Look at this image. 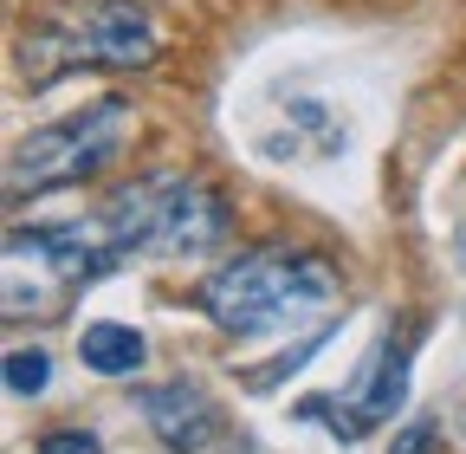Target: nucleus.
I'll list each match as a JSON object with an SVG mask.
<instances>
[{
	"mask_svg": "<svg viewBox=\"0 0 466 454\" xmlns=\"http://www.w3.org/2000/svg\"><path fill=\"white\" fill-rule=\"evenodd\" d=\"M104 227L130 253H168V260H201L233 234V214L208 182H182V176H143L130 189H116Z\"/></svg>",
	"mask_w": 466,
	"mask_h": 454,
	"instance_id": "obj_2",
	"label": "nucleus"
},
{
	"mask_svg": "<svg viewBox=\"0 0 466 454\" xmlns=\"http://www.w3.org/2000/svg\"><path fill=\"white\" fill-rule=\"evenodd\" d=\"M156 52H162L156 20L137 7V0H85V7H72L66 20H52L33 39L26 66H33V78H52V72H66V66L143 72Z\"/></svg>",
	"mask_w": 466,
	"mask_h": 454,
	"instance_id": "obj_3",
	"label": "nucleus"
},
{
	"mask_svg": "<svg viewBox=\"0 0 466 454\" xmlns=\"http://www.w3.org/2000/svg\"><path fill=\"white\" fill-rule=\"evenodd\" d=\"M124 118L130 104L124 98H104L97 110H85V118H66V124H46L33 130L14 162H7V195H39V189H58V182H78L91 176V169L116 150V137H124Z\"/></svg>",
	"mask_w": 466,
	"mask_h": 454,
	"instance_id": "obj_4",
	"label": "nucleus"
},
{
	"mask_svg": "<svg viewBox=\"0 0 466 454\" xmlns=\"http://www.w3.org/2000/svg\"><path fill=\"white\" fill-rule=\"evenodd\" d=\"M434 441H441V428L421 416V422H408L401 428V441H395V454H434Z\"/></svg>",
	"mask_w": 466,
	"mask_h": 454,
	"instance_id": "obj_10",
	"label": "nucleus"
},
{
	"mask_svg": "<svg viewBox=\"0 0 466 454\" xmlns=\"http://www.w3.org/2000/svg\"><path fill=\"white\" fill-rule=\"evenodd\" d=\"M78 357H85V370H97V377H137L143 357H149V345H143V331L116 325V318H97V325L78 331Z\"/></svg>",
	"mask_w": 466,
	"mask_h": 454,
	"instance_id": "obj_7",
	"label": "nucleus"
},
{
	"mask_svg": "<svg viewBox=\"0 0 466 454\" xmlns=\"http://www.w3.org/2000/svg\"><path fill=\"white\" fill-rule=\"evenodd\" d=\"M401 396H408V345L382 337V345L363 357L357 383L343 389V403H305L299 416H330L337 441H357L363 428H376V422H389L401 409Z\"/></svg>",
	"mask_w": 466,
	"mask_h": 454,
	"instance_id": "obj_5",
	"label": "nucleus"
},
{
	"mask_svg": "<svg viewBox=\"0 0 466 454\" xmlns=\"http://www.w3.org/2000/svg\"><path fill=\"white\" fill-rule=\"evenodd\" d=\"M143 416H149V428H156L168 448H182V454L208 448V441H214V428H220V409L208 403V389H201V383H188V377L143 389Z\"/></svg>",
	"mask_w": 466,
	"mask_h": 454,
	"instance_id": "obj_6",
	"label": "nucleus"
},
{
	"mask_svg": "<svg viewBox=\"0 0 466 454\" xmlns=\"http://www.w3.org/2000/svg\"><path fill=\"white\" fill-rule=\"evenodd\" d=\"M39 454H104V441L91 428H52L39 435Z\"/></svg>",
	"mask_w": 466,
	"mask_h": 454,
	"instance_id": "obj_9",
	"label": "nucleus"
},
{
	"mask_svg": "<svg viewBox=\"0 0 466 454\" xmlns=\"http://www.w3.org/2000/svg\"><path fill=\"white\" fill-rule=\"evenodd\" d=\"M52 383V357L46 351H7V389L14 396H39Z\"/></svg>",
	"mask_w": 466,
	"mask_h": 454,
	"instance_id": "obj_8",
	"label": "nucleus"
},
{
	"mask_svg": "<svg viewBox=\"0 0 466 454\" xmlns=\"http://www.w3.org/2000/svg\"><path fill=\"white\" fill-rule=\"evenodd\" d=\"M337 299V266L324 253H291V247H259L220 266L201 286V312L233 331V337H259L291 318H305Z\"/></svg>",
	"mask_w": 466,
	"mask_h": 454,
	"instance_id": "obj_1",
	"label": "nucleus"
}]
</instances>
